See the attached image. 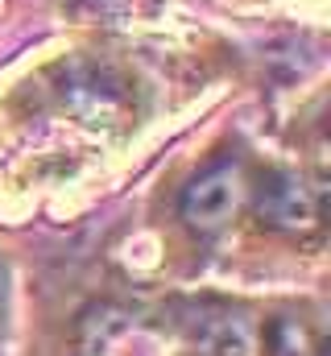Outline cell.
<instances>
[{"label": "cell", "mask_w": 331, "mask_h": 356, "mask_svg": "<svg viewBox=\"0 0 331 356\" xmlns=\"http://www.w3.org/2000/svg\"><path fill=\"white\" fill-rule=\"evenodd\" d=\"M58 95L83 124H120L133 112V83L99 58H67L58 67Z\"/></svg>", "instance_id": "obj_1"}, {"label": "cell", "mask_w": 331, "mask_h": 356, "mask_svg": "<svg viewBox=\"0 0 331 356\" xmlns=\"http://www.w3.org/2000/svg\"><path fill=\"white\" fill-rule=\"evenodd\" d=\"M236 203H241V166L224 158L199 178H191V186L182 191V220L199 232H216L232 220Z\"/></svg>", "instance_id": "obj_2"}, {"label": "cell", "mask_w": 331, "mask_h": 356, "mask_svg": "<svg viewBox=\"0 0 331 356\" xmlns=\"http://www.w3.org/2000/svg\"><path fill=\"white\" fill-rule=\"evenodd\" d=\"M257 220L273 232H298L315 220V195L311 186L290 170H265L252 195Z\"/></svg>", "instance_id": "obj_3"}, {"label": "cell", "mask_w": 331, "mask_h": 356, "mask_svg": "<svg viewBox=\"0 0 331 356\" xmlns=\"http://www.w3.org/2000/svg\"><path fill=\"white\" fill-rule=\"evenodd\" d=\"M191 340L199 356H248L252 353V327L245 315L236 311H207L203 319H195Z\"/></svg>", "instance_id": "obj_4"}, {"label": "cell", "mask_w": 331, "mask_h": 356, "mask_svg": "<svg viewBox=\"0 0 331 356\" xmlns=\"http://www.w3.org/2000/svg\"><path fill=\"white\" fill-rule=\"evenodd\" d=\"M269 348H273V356H302L307 353V332H302V323L277 319V323L269 327Z\"/></svg>", "instance_id": "obj_5"}]
</instances>
